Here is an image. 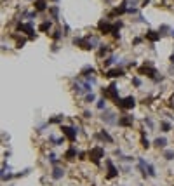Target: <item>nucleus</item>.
Instances as JSON below:
<instances>
[{
  "label": "nucleus",
  "mask_w": 174,
  "mask_h": 186,
  "mask_svg": "<svg viewBox=\"0 0 174 186\" xmlns=\"http://www.w3.org/2000/svg\"><path fill=\"white\" fill-rule=\"evenodd\" d=\"M101 94H103V97L105 99H112L115 104L119 103V99H120V96H119V89H117V85L115 84H110L108 87H105L103 91H101Z\"/></svg>",
  "instance_id": "f257e3e1"
},
{
  "label": "nucleus",
  "mask_w": 174,
  "mask_h": 186,
  "mask_svg": "<svg viewBox=\"0 0 174 186\" xmlns=\"http://www.w3.org/2000/svg\"><path fill=\"white\" fill-rule=\"evenodd\" d=\"M115 106H117V108H120V110H132V108L136 106V97H134V96L120 97V99H119V103H117Z\"/></svg>",
  "instance_id": "f03ea898"
},
{
  "label": "nucleus",
  "mask_w": 174,
  "mask_h": 186,
  "mask_svg": "<svg viewBox=\"0 0 174 186\" xmlns=\"http://www.w3.org/2000/svg\"><path fill=\"white\" fill-rule=\"evenodd\" d=\"M105 157V150L101 148V146H94V148H91L89 150V160H92L96 165L99 164V160Z\"/></svg>",
  "instance_id": "7ed1b4c3"
},
{
  "label": "nucleus",
  "mask_w": 174,
  "mask_h": 186,
  "mask_svg": "<svg viewBox=\"0 0 174 186\" xmlns=\"http://www.w3.org/2000/svg\"><path fill=\"white\" fill-rule=\"evenodd\" d=\"M61 134L70 141V143H75L77 141V129L75 127H70V125H61Z\"/></svg>",
  "instance_id": "20e7f679"
},
{
  "label": "nucleus",
  "mask_w": 174,
  "mask_h": 186,
  "mask_svg": "<svg viewBox=\"0 0 174 186\" xmlns=\"http://www.w3.org/2000/svg\"><path fill=\"white\" fill-rule=\"evenodd\" d=\"M98 30H99L103 35H108V33H113V30H115V24H112L108 19H101V21L98 23Z\"/></svg>",
  "instance_id": "39448f33"
},
{
  "label": "nucleus",
  "mask_w": 174,
  "mask_h": 186,
  "mask_svg": "<svg viewBox=\"0 0 174 186\" xmlns=\"http://www.w3.org/2000/svg\"><path fill=\"white\" fill-rule=\"evenodd\" d=\"M139 73H141V75H146L148 78H155V75H157V70L152 66V63H150V61H146V63H145V64L139 68Z\"/></svg>",
  "instance_id": "423d86ee"
},
{
  "label": "nucleus",
  "mask_w": 174,
  "mask_h": 186,
  "mask_svg": "<svg viewBox=\"0 0 174 186\" xmlns=\"http://www.w3.org/2000/svg\"><path fill=\"white\" fill-rule=\"evenodd\" d=\"M17 31H24L30 38H35V30L31 23H19L17 24Z\"/></svg>",
  "instance_id": "0eeeda50"
},
{
  "label": "nucleus",
  "mask_w": 174,
  "mask_h": 186,
  "mask_svg": "<svg viewBox=\"0 0 174 186\" xmlns=\"http://www.w3.org/2000/svg\"><path fill=\"white\" fill-rule=\"evenodd\" d=\"M117 115L115 113H112V111H108V110H105L103 111V115H101V118H103V122H106V124H110V125H115L117 122H119V118H115Z\"/></svg>",
  "instance_id": "6e6552de"
},
{
  "label": "nucleus",
  "mask_w": 174,
  "mask_h": 186,
  "mask_svg": "<svg viewBox=\"0 0 174 186\" xmlns=\"http://www.w3.org/2000/svg\"><path fill=\"white\" fill-rule=\"evenodd\" d=\"M124 75H125V71L122 68H112V70H106V73H105L106 78H117V77H124Z\"/></svg>",
  "instance_id": "1a4fd4ad"
},
{
  "label": "nucleus",
  "mask_w": 174,
  "mask_h": 186,
  "mask_svg": "<svg viewBox=\"0 0 174 186\" xmlns=\"http://www.w3.org/2000/svg\"><path fill=\"white\" fill-rule=\"evenodd\" d=\"M132 117L131 115H124V117H120L119 118V122H117V125H120V127H131L132 125Z\"/></svg>",
  "instance_id": "9d476101"
},
{
  "label": "nucleus",
  "mask_w": 174,
  "mask_h": 186,
  "mask_svg": "<svg viewBox=\"0 0 174 186\" xmlns=\"http://www.w3.org/2000/svg\"><path fill=\"white\" fill-rule=\"evenodd\" d=\"M33 7L37 12H44V10H47V0H35Z\"/></svg>",
  "instance_id": "9b49d317"
},
{
  "label": "nucleus",
  "mask_w": 174,
  "mask_h": 186,
  "mask_svg": "<svg viewBox=\"0 0 174 186\" xmlns=\"http://www.w3.org/2000/svg\"><path fill=\"white\" fill-rule=\"evenodd\" d=\"M145 37H146L150 42H157V40H160V37H162V35H160V31H152V30H150V31H146V35H145Z\"/></svg>",
  "instance_id": "f8f14e48"
},
{
  "label": "nucleus",
  "mask_w": 174,
  "mask_h": 186,
  "mask_svg": "<svg viewBox=\"0 0 174 186\" xmlns=\"http://www.w3.org/2000/svg\"><path fill=\"white\" fill-rule=\"evenodd\" d=\"M106 167H108V178H115L119 174V171L113 167V162L112 160H106Z\"/></svg>",
  "instance_id": "ddd939ff"
},
{
  "label": "nucleus",
  "mask_w": 174,
  "mask_h": 186,
  "mask_svg": "<svg viewBox=\"0 0 174 186\" xmlns=\"http://www.w3.org/2000/svg\"><path fill=\"white\" fill-rule=\"evenodd\" d=\"M77 155H78V153H77V148L71 146V148H68V151L64 153V158H66V160H75Z\"/></svg>",
  "instance_id": "4468645a"
},
{
  "label": "nucleus",
  "mask_w": 174,
  "mask_h": 186,
  "mask_svg": "<svg viewBox=\"0 0 174 186\" xmlns=\"http://www.w3.org/2000/svg\"><path fill=\"white\" fill-rule=\"evenodd\" d=\"M96 138H99V139H103V141H106V143H113V138H112V136H110V134H108L105 129H103V131H101V132H99Z\"/></svg>",
  "instance_id": "2eb2a0df"
},
{
  "label": "nucleus",
  "mask_w": 174,
  "mask_h": 186,
  "mask_svg": "<svg viewBox=\"0 0 174 186\" xmlns=\"http://www.w3.org/2000/svg\"><path fill=\"white\" fill-rule=\"evenodd\" d=\"M63 176H64V169L54 167V171H52V178H54V179H61Z\"/></svg>",
  "instance_id": "dca6fc26"
},
{
  "label": "nucleus",
  "mask_w": 174,
  "mask_h": 186,
  "mask_svg": "<svg viewBox=\"0 0 174 186\" xmlns=\"http://www.w3.org/2000/svg\"><path fill=\"white\" fill-rule=\"evenodd\" d=\"M112 64H115V56H110V57H106L103 61V68H106V70H110Z\"/></svg>",
  "instance_id": "f3484780"
},
{
  "label": "nucleus",
  "mask_w": 174,
  "mask_h": 186,
  "mask_svg": "<svg viewBox=\"0 0 174 186\" xmlns=\"http://www.w3.org/2000/svg\"><path fill=\"white\" fill-rule=\"evenodd\" d=\"M153 145H155L157 148H164V146L167 145V139H166V138H157V139L153 141Z\"/></svg>",
  "instance_id": "a211bd4d"
},
{
  "label": "nucleus",
  "mask_w": 174,
  "mask_h": 186,
  "mask_svg": "<svg viewBox=\"0 0 174 186\" xmlns=\"http://www.w3.org/2000/svg\"><path fill=\"white\" fill-rule=\"evenodd\" d=\"M51 26H52V23H51V21H44V23L40 24V28H38V30H40V31H49V30H51Z\"/></svg>",
  "instance_id": "6ab92c4d"
},
{
  "label": "nucleus",
  "mask_w": 174,
  "mask_h": 186,
  "mask_svg": "<svg viewBox=\"0 0 174 186\" xmlns=\"http://www.w3.org/2000/svg\"><path fill=\"white\" fill-rule=\"evenodd\" d=\"M96 106H98V110H105V108H106V99H105V97L98 99V101H96Z\"/></svg>",
  "instance_id": "aec40b11"
},
{
  "label": "nucleus",
  "mask_w": 174,
  "mask_h": 186,
  "mask_svg": "<svg viewBox=\"0 0 174 186\" xmlns=\"http://www.w3.org/2000/svg\"><path fill=\"white\" fill-rule=\"evenodd\" d=\"M49 12L52 14V17H54V19H58V14H59V7H58V5H54V7H49Z\"/></svg>",
  "instance_id": "412c9836"
},
{
  "label": "nucleus",
  "mask_w": 174,
  "mask_h": 186,
  "mask_svg": "<svg viewBox=\"0 0 174 186\" xmlns=\"http://www.w3.org/2000/svg\"><path fill=\"white\" fill-rule=\"evenodd\" d=\"M61 122H63V115H56L54 118H49L47 124H61Z\"/></svg>",
  "instance_id": "4be33fe9"
},
{
  "label": "nucleus",
  "mask_w": 174,
  "mask_h": 186,
  "mask_svg": "<svg viewBox=\"0 0 174 186\" xmlns=\"http://www.w3.org/2000/svg\"><path fill=\"white\" fill-rule=\"evenodd\" d=\"M160 127H162V131H164V132H169V131L173 129V125H171L169 122H166V120H164V122H160Z\"/></svg>",
  "instance_id": "5701e85b"
},
{
  "label": "nucleus",
  "mask_w": 174,
  "mask_h": 186,
  "mask_svg": "<svg viewBox=\"0 0 174 186\" xmlns=\"http://www.w3.org/2000/svg\"><path fill=\"white\" fill-rule=\"evenodd\" d=\"M108 52H110V47H108V45H99V56H101V57H103L105 54H108Z\"/></svg>",
  "instance_id": "b1692460"
},
{
  "label": "nucleus",
  "mask_w": 174,
  "mask_h": 186,
  "mask_svg": "<svg viewBox=\"0 0 174 186\" xmlns=\"http://www.w3.org/2000/svg\"><path fill=\"white\" fill-rule=\"evenodd\" d=\"M164 158H166V160H174V150L164 151Z\"/></svg>",
  "instance_id": "393cba45"
},
{
  "label": "nucleus",
  "mask_w": 174,
  "mask_h": 186,
  "mask_svg": "<svg viewBox=\"0 0 174 186\" xmlns=\"http://www.w3.org/2000/svg\"><path fill=\"white\" fill-rule=\"evenodd\" d=\"M49 141H51L54 146H59V145L63 143V139H58V138H54V136H49Z\"/></svg>",
  "instance_id": "a878e982"
},
{
  "label": "nucleus",
  "mask_w": 174,
  "mask_h": 186,
  "mask_svg": "<svg viewBox=\"0 0 174 186\" xmlns=\"http://www.w3.org/2000/svg\"><path fill=\"white\" fill-rule=\"evenodd\" d=\"M94 101H96V96H94L92 92L85 94V103H94Z\"/></svg>",
  "instance_id": "bb28decb"
},
{
  "label": "nucleus",
  "mask_w": 174,
  "mask_h": 186,
  "mask_svg": "<svg viewBox=\"0 0 174 186\" xmlns=\"http://www.w3.org/2000/svg\"><path fill=\"white\" fill-rule=\"evenodd\" d=\"M61 37H63V33H61V31H59V30H56V31H54V33H52V38H54V40H59V38H61Z\"/></svg>",
  "instance_id": "cd10ccee"
},
{
  "label": "nucleus",
  "mask_w": 174,
  "mask_h": 186,
  "mask_svg": "<svg viewBox=\"0 0 174 186\" xmlns=\"http://www.w3.org/2000/svg\"><path fill=\"white\" fill-rule=\"evenodd\" d=\"M132 85L141 87V78H139V77H134V78H132Z\"/></svg>",
  "instance_id": "c85d7f7f"
},
{
  "label": "nucleus",
  "mask_w": 174,
  "mask_h": 186,
  "mask_svg": "<svg viewBox=\"0 0 174 186\" xmlns=\"http://www.w3.org/2000/svg\"><path fill=\"white\" fill-rule=\"evenodd\" d=\"M24 44H26V40H24V38H21V40H17V49H21V47H23Z\"/></svg>",
  "instance_id": "c756f323"
},
{
  "label": "nucleus",
  "mask_w": 174,
  "mask_h": 186,
  "mask_svg": "<svg viewBox=\"0 0 174 186\" xmlns=\"http://www.w3.org/2000/svg\"><path fill=\"white\" fill-rule=\"evenodd\" d=\"M145 124H146V125H148V127H153V122H152V120H150V118H145Z\"/></svg>",
  "instance_id": "7c9ffc66"
},
{
  "label": "nucleus",
  "mask_w": 174,
  "mask_h": 186,
  "mask_svg": "<svg viewBox=\"0 0 174 186\" xmlns=\"http://www.w3.org/2000/svg\"><path fill=\"white\" fill-rule=\"evenodd\" d=\"M84 117H85V118H91V117H92V113H91V111H84Z\"/></svg>",
  "instance_id": "2f4dec72"
},
{
  "label": "nucleus",
  "mask_w": 174,
  "mask_h": 186,
  "mask_svg": "<svg viewBox=\"0 0 174 186\" xmlns=\"http://www.w3.org/2000/svg\"><path fill=\"white\" fill-rule=\"evenodd\" d=\"M171 63H173V64H174V54H173V56H171Z\"/></svg>",
  "instance_id": "473e14b6"
},
{
  "label": "nucleus",
  "mask_w": 174,
  "mask_h": 186,
  "mask_svg": "<svg viewBox=\"0 0 174 186\" xmlns=\"http://www.w3.org/2000/svg\"><path fill=\"white\" fill-rule=\"evenodd\" d=\"M171 37L174 38V30H171Z\"/></svg>",
  "instance_id": "72a5a7b5"
},
{
  "label": "nucleus",
  "mask_w": 174,
  "mask_h": 186,
  "mask_svg": "<svg viewBox=\"0 0 174 186\" xmlns=\"http://www.w3.org/2000/svg\"><path fill=\"white\" fill-rule=\"evenodd\" d=\"M52 2H59V0H52Z\"/></svg>",
  "instance_id": "f704fd0d"
}]
</instances>
